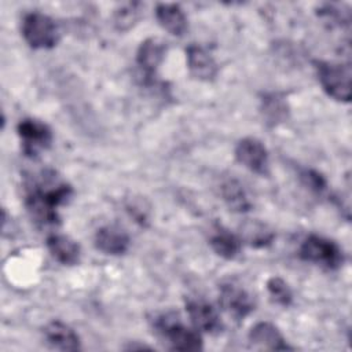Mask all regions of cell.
Returning <instances> with one entry per match:
<instances>
[{
	"mask_svg": "<svg viewBox=\"0 0 352 352\" xmlns=\"http://www.w3.org/2000/svg\"><path fill=\"white\" fill-rule=\"evenodd\" d=\"M73 195L72 186L55 170L45 169L26 184L25 206L38 228L56 227L60 223L58 208Z\"/></svg>",
	"mask_w": 352,
	"mask_h": 352,
	"instance_id": "6da1fadb",
	"label": "cell"
},
{
	"mask_svg": "<svg viewBox=\"0 0 352 352\" xmlns=\"http://www.w3.org/2000/svg\"><path fill=\"white\" fill-rule=\"evenodd\" d=\"M155 331L169 344L170 349L197 352L204 349L202 336L197 329L187 327L177 314L169 311L155 315L153 319Z\"/></svg>",
	"mask_w": 352,
	"mask_h": 352,
	"instance_id": "7a4b0ae2",
	"label": "cell"
},
{
	"mask_svg": "<svg viewBox=\"0 0 352 352\" xmlns=\"http://www.w3.org/2000/svg\"><path fill=\"white\" fill-rule=\"evenodd\" d=\"M315 69L323 91L330 98L346 103L351 100L352 73L349 65L327 60H315Z\"/></svg>",
	"mask_w": 352,
	"mask_h": 352,
	"instance_id": "3957f363",
	"label": "cell"
},
{
	"mask_svg": "<svg viewBox=\"0 0 352 352\" xmlns=\"http://www.w3.org/2000/svg\"><path fill=\"white\" fill-rule=\"evenodd\" d=\"M22 36L29 47L34 50H48L56 45L59 32L54 19L43 12H28L22 19Z\"/></svg>",
	"mask_w": 352,
	"mask_h": 352,
	"instance_id": "277c9868",
	"label": "cell"
},
{
	"mask_svg": "<svg viewBox=\"0 0 352 352\" xmlns=\"http://www.w3.org/2000/svg\"><path fill=\"white\" fill-rule=\"evenodd\" d=\"M298 256L301 260L320 265L326 270H337L344 261L342 250L334 241L315 234L308 235L302 241L298 249Z\"/></svg>",
	"mask_w": 352,
	"mask_h": 352,
	"instance_id": "5b68a950",
	"label": "cell"
},
{
	"mask_svg": "<svg viewBox=\"0 0 352 352\" xmlns=\"http://www.w3.org/2000/svg\"><path fill=\"white\" fill-rule=\"evenodd\" d=\"M16 132L21 139V147L26 157L34 158L41 151L50 148L52 143L51 128L36 118H23L16 125Z\"/></svg>",
	"mask_w": 352,
	"mask_h": 352,
	"instance_id": "8992f818",
	"label": "cell"
},
{
	"mask_svg": "<svg viewBox=\"0 0 352 352\" xmlns=\"http://www.w3.org/2000/svg\"><path fill=\"white\" fill-rule=\"evenodd\" d=\"M219 302L221 309L235 320H243L256 307L253 296L235 282H226L220 286Z\"/></svg>",
	"mask_w": 352,
	"mask_h": 352,
	"instance_id": "52a82bcc",
	"label": "cell"
},
{
	"mask_svg": "<svg viewBox=\"0 0 352 352\" xmlns=\"http://www.w3.org/2000/svg\"><path fill=\"white\" fill-rule=\"evenodd\" d=\"M235 158L250 172L267 176L270 173V155L264 143L256 138H243L236 143Z\"/></svg>",
	"mask_w": 352,
	"mask_h": 352,
	"instance_id": "ba28073f",
	"label": "cell"
},
{
	"mask_svg": "<svg viewBox=\"0 0 352 352\" xmlns=\"http://www.w3.org/2000/svg\"><path fill=\"white\" fill-rule=\"evenodd\" d=\"M166 43L160 37H148L140 43L136 52V63L146 82H151L166 55Z\"/></svg>",
	"mask_w": 352,
	"mask_h": 352,
	"instance_id": "9c48e42d",
	"label": "cell"
},
{
	"mask_svg": "<svg viewBox=\"0 0 352 352\" xmlns=\"http://www.w3.org/2000/svg\"><path fill=\"white\" fill-rule=\"evenodd\" d=\"M186 311L194 326V329L208 333L217 334L223 329V323L217 309L202 298H190L186 301Z\"/></svg>",
	"mask_w": 352,
	"mask_h": 352,
	"instance_id": "30bf717a",
	"label": "cell"
},
{
	"mask_svg": "<svg viewBox=\"0 0 352 352\" xmlns=\"http://www.w3.org/2000/svg\"><path fill=\"white\" fill-rule=\"evenodd\" d=\"M248 340L252 348L260 351H287L293 349L280 333V330L271 322H258L256 323L249 334Z\"/></svg>",
	"mask_w": 352,
	"mask_h": 352,
	"instance_id": "8fae6325",
	"label": "cell"
},
{
	"mask_svg": "<svg viewBox=\"0 0 352 352\" xmlns=\"http://www.w3.org/2000/svg\"><path fill=\"white\" fill-rule=\"evenodd\" d=\"M187 67L192 77L201 81H213L217 76L219 67L212 54L198 44H190L186 48Z\"/></svg>",
	"mask_w": 352,
	"mask_h": 352,
	"instance_id": "7c38bea8",
	"label": "cell"
},
{
	"mask_svg": "<svg viewBox=\"0 0 352 352\" xmlns=\"http://www.w3.org/2000/svg\"><path fill=\"white\" fill-rule=\"evenodd\" d=\"M95 248L104 254L121 256L128 252L131 238L128 232L118 226L100 227L94 238Z\"/></svg>",
	"mask_w": 352,
	"mask_h": 352,
	"instance_id": "4fadbf2b",
	"label": "cell"
},
{
	"mask_svg": "<svg viewBox=\"0 0 352 352\" xmlns=\"http://www.w3.org/2000/svg\"><path fill=\"white\" fill-rule=\"evenodd\" d=\"M44 340L50 348L56 351H80L81 341L78 334L66 323L52 320L44 327Z\"/></svg>",
	"mask_w": 352,
	"mask_h": 352,
	"instance_id": "5bb4252c",
	"label": "cell"
},
{
	"mask_svg": "<svg viewBox=\"0 0 352 352\" xmlns=\"http://www.w3.org/2000/svg\"><path fill=\"white\" fill-rule=\"evenodd\" d=\"M155 18L158 23L173 36H183L188 29L187 16L183 8L175 3H160L155 7Z\"/></svg>",
	"mask_w": 352,
	"mask_h": 352,
	"instance_id": "9a60e30c",
	"label": "cell"
},
{
	"mask_svg": "<svg viewBox=\"0 0 352 352\" xmlns=\"http://www.w3.org/2000/svg\"><path fill=\"white\" fill-rule=\"evenodd\" d=\"M47 248L51 256L63 265H74L80 261V245L67 235L51 234L47 236Z\"/></svg>",
	"mask_w": 352,
	"mask_h": 352,
	"instance_id": "2e32d148",
	"label": "cell"
},
{
	"mask_svg": "<svg viewBox=\"0 0 352 352\" xmlns=\"http://www.w3.org/2000/svg\"><path fill=\"white\" fill-rule=\"evenodd\" d=\"M220 194L227 204V206L238 213L248 212L252 208V201L248 195V191L245 190L243 184L235 179H227L220 186Z\"/></svg>",
	"mask_w": 352,
	"mask_h": 352,
	"instance_id": "e0dca14e",
	"label": "cell"
},
{
	"mask_svg": "<svg viewBox=\"0 0 352 352\" xmlns=\"http://www.w3.org/2000/svg\"><path fill=\"white\" fill-rule=\"evenodd\" d=\"M241 241H245L252 248H267L272 243L275 232L268 224L258 220H249L241 227Z\"/></svg>",
	"mask_w": 352,
	"mask_h": 352,
	"instance_id": "ac0fdd59",
	"label": "cell"
},
{
	"mask_svg": "<svg viewBox=\"0 0 352 352\" xmlns=\"http://www.w3.org/2000/svg\"><path fill=\"white\" fill-rule=\"evenodd\" d=\"M209 245L212 246L213 252L217 256L226 260H232L239 254L242 241L239 236H236L231 231L220 227L212 234L209 239Z\"/></svg>",
	"mask_w": 352,
	"mask_h": 352,
	"instance_id": "d6986e66",
	"label": "cell"
},
{
	"mask_svg": "<svg viewBox=\"0 0 352 352\" xmlns=\"http://www.w3.org/2000/svg\"><path fill=\"white\" fill-rule=\"evenodd\" d=\"M261 113L265 122L275 126L287 118V103L278 94L264 95L261 99Z\"/></svg>",
	"mask_w": 352,
	"mask_h": 352,
	"instance_id": "ffe728a7",
	"label": "cell"
},
{
	"mask_svg": "<svg viewBox=\"0 0 352 352\" xmlns=\"http://www.w3.org/2000/svg\"><path fill=\"white\" fill-rule=\"evenodd\" d=\"M140 18H142V4L138 1L120 4L114 10V15H113L114 26L120 32L129 30L135 23H138Z\"/></svg>",
	"mask_w": 352,
	"mask_h": 352,
	"instance_id": "44dd1931",
	"label": "cell"
},
{
	"mask_svg": "<svg viewBox=\"0 0 352 352\" xmlns=\"http://www.w3.org/2000/svg\"><path fill=\"white\" fill-rule=\"evenodd\" d=\"M267 290L271 300L282 307H289L293 301V293L287 282L279 276H271L267 280Z\"/></svg>",
	"mask_w": 352,
	"mask_h": 352,
	"instance_id": "7402d4cb",
	"label": "cell"
},
{
	"mask_svg": "<svg viewBox=\"0 0 352 352\" xmlns=\"http://www.w3.org/2000/svg\"><path fill=\"white\" fill-rule=\"evenodd\" d=\"M300 176H301V180L304 182V184L308 186L311 190H314L316 192H322L326 190L327 183L319 172H316L314 169H304Z\"/></svg>",
	"mask_w": 352,
	"mask_h": 352,
	"instance_id": "603a6c76",
	"label": "cell"
}]
</instances>
